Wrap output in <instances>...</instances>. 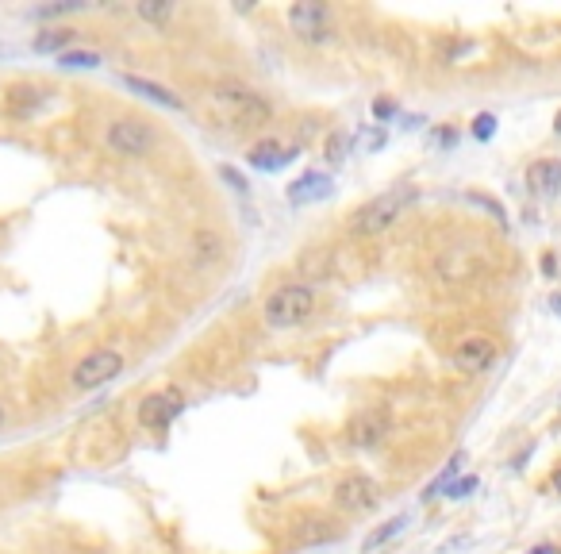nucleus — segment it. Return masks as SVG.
I'll use <instances>...</instances> for the list:
<instances>
[{
	"instance_id": "1",
	"label": "nucleus",
	"mask_w": 561,
	"mask_h": 554,
	"mask_svg": "<svg viewBox=\"0 0 561 554\" xmlns=\"http://www.w3.org/2000/svg\"><path fill=\"white\" fill-rule=\"evenodd\" d=\"M316 312V289L304 285V281H289V285H277L262 304V320L273 331H289L300 328L308 316Z\"/></svg>"
},
{
	"instance_id": "2",
	"label": "nucleus",
	"mask_w": 561,
	"mask_h": 554,
	"mask_svg": "<svg viewBox=\"0 0 561 554\" xmlns=\"http://www.w3.org/2000/svg\"><path fill=\"white\" fill-rule=\"evenodd\" d=\"M412 204H415V185H396L389 193L373 197V201L354 216V235H381V231H389Z\"/></svg>"
},
{
	"instance_id": "3",
	"label": "nucleus",
	"mask_w": 561,
	"mask_h": 554,
	"mask_svg": "<svg viewBox=\"0 0 561 554\" xmlns=\"http://www.w3.org/2000/svg\"><path fill=\"white\" fill-rule=\"evenodd\" d=\"M216 108H220L231 124H243V127H258L273 116V104L262 93L246 89V85H220L216 89Z\"/></svg>"
},
{
	"instance_id": "4",
	"label": "nucleus",
	"mask_w": 561,
	"mask_h": 554,
	"mask_svg": "<svg viewBox=\"0 0 561 554\" xmlns=\"http://www.w3.org/2000/svg\"><path fill=\"white\" fill-rule=\"evenodd\" d=\"M104 139H108V147L116 154H123V158H143V154H150L158 147V131H154V124L139 120V116L112 120Z\"/></svg>"
},
{
	"instance_id": "5",
	"label": "nucleus",
	"mask_w": 561,
	"mask_h": 554,
	"mask_svg": "<svg viewBox=\"0 0 561 554\" xmlns=\"http://www.w3.org/2000/svg\"><path fill=\"white\" fill-rule=\"evenodd\" d=\"M289 27H293L296 39H304V43H327V39H335V12L327 8V4H316V0H304V4H293L289 8Z\"/></svg>"
},
{
	"instance_id": "6",
	"label": "nucleus",
	"mask_w": 561,
	"mask_h": 554,
	"mask_svg": "<svg viewBox=\"0 0 561 554\" xmlns=\"http://www.w3.org/2000/svg\"><path fill=\"white\" fill-rule=\"evenodd\" d=\"M123 374V354L112 351V347H100L93 351L89 358H81L74 366V385L77 389H100V385H108L112 378H120Z\"/></svg>"
},
{
	"instance_id": "7",
	"label": "nucleus",
	"mask_w": 561,
	"mask_h": 554,
	"mask_svg": "<svg viewBox=\"0 0 561 554\" xmlns=\"http://www.w3.org/2000/svg\"><path fill=\"white\" fill-rule=\"evenodd\" d=\"M492 362H496V343L488 335H465L454 347V366L462 374H485Z\"/></svg>"
},
{
	"instance_id": "8",
	"label": "nucleus",
	"mask_w": 561,
	"mask_h": 554,
	"mask_svg": "<svg viewBox=\"0 0 561 554\" xmlns=\"http://www.w3.org/2000/svg\"><path fill=\"white\" fill-rule=\"evenodd\" d=\"M335 504L342 512H369L377 504V485L366 474H350L335 485Z\"/></svg>"
},
{
	"instance_id": "9",
	"label": "nucleus",
	"mask_w": 561,
	"mask_h": 554,
	"mask_svg": "<svg viewBox=\"0 0 561 554\" xmlns=\"http://www.w3.org/2000/svg\"><path fill=\"white\" fill-rule=\"evenodd\" d=\"M181 404H185V397H181L177 389H166V393H158V397H147V401H143L139 420H143L147 428H170L173 416L181 412Z\"/></svg>"
},
{
	"instance_id": "10",
	"label": "nucleus",
	"mask_w": 561,
	"mask_h": 554,
	"mask_svg": "<svg viewBox=\"0 0 561 554\" xmlns=\"http://www.w3.org/2000/svg\"><path fill=\"white\" fill-rule=\"evenodd\" d=\"M389 412H381V408H369L362 412L358 420H354V428H350V439L358 443V447H377L385 435H389Z\"/></svg>"
},
{
	"instance_id": "11",
	"label": "nucleus",
	"mask_w": 561,
	"mask_h": 554,
	"mask_svg": "<svg viewBox=\"0 0 561 554\" xmlns=\"http://www.w3.org/2000/svg\"><path fill=\"white\" fill-rule=\"evenodd\" d=\"M527 185L535 189L538 197H558L561 193V162L558 158H542L527 170Z\"/></svg>"
},
{
	"instance_id": "12",
	"label": "nucleus",
	"mask_w": 561,
	"mask_h": 554,
	"mask_svg": "<svg viewBox=\"0 0 561 554\" xmlns=\"http://www.w3.org/2000/svg\"><path fill=\"white\" fill-rule=\"evenodd\" d=\"M296 151L293 147H281L277 139H269V143H258L254 151H250V166H258V170H281L285 162H293Z\"/></svg>"
},
{
	"instance_id": "13",
	"label": "nucleus",
	"mask_w": 561,
	"mask_h": 554,
	"mask_svg": "<svg viewBox=\"0 0 561 554\" xmlns=\"http://www.w3.org/2000/svg\"><path fill=\"white\" fill-rule=\"evenodd\" d=\"M123 85H127V89H135V93H139V97H147V101H154V104H162V108H173V112H177V108H181V101H177V97H173L170 89H162V85H154V81H143V77H120Z\"/></svg>"
},
{
	"instance_id": "14",
	"label": "nucleus",
	"mask_w": 561,
	"mask_h": 554,
	"mask_svg": "<svg viewBox=\"0 0 561 554\" xmlns=\"http://www.w3.org/2000/svg\"><path fill=\"white\" fill-rule=\"evenodd\" d=\"M331 193V181L323 174H304L296 181L293 189H289V201L300 204V201H319V197H327Z\"/></svg>"
},
{
	"instance_id": "15",
	"label": "nucleus",
	"mask_w": 561,
	"mask_h": 554,
	"mask_svg": "<svg viewBox=\"0 0 561 554\" xmlns=\"http://www.w3.org/2000/svg\"><path fill=\"white\" fill-rule=\"evenodd\" d=\"M39 104H43V93H39L35 85H16V89L8 93V112H12V116H31Z\"/></svg>"
},
{
	"instance_id": "16",
	"label": "nucleus",
	"mask_w": 561,
	"mask_h": 554,
	"mask_svg": "<svg viewBox=\"0 0 561 554\" xmlns=\"http://www.w3.org/2000/svg\"><path fill=\"white\" fill-rule=\"evenodd\" d=\"M74 35L77 31H70V27H47L35 35V51H66L74 43Z\"/></svg>"
},
{
	"instance_id": "17",
	"label": "nucleus",
	"mask_w": 561,
	"mask_h": 554,
	"mask_svg": "<svg viewBox=\"0 0 561 554\" xmlns=\"http://www.w3.org/2000/svg\"><path fill=\"white\" fill-rule=\"evenodd\" d=\"M404 524H408V516H396V520H385L381 528L373 531V535H366V543H362V551H377V547H385L392 535H400L404 531Z\"/></svg>"
},
{
	"instance_id": "18",
	"label": "nucleus",
	"mask_w": 561,
	"mask_h": 554,
	"mask_svg": "<svg viewBox=\"0 0 561 554\" xmlns=\"http://www.w3.org/2000/svg\"><path fill=\"white\" fill-rule=\"evenodd\" d=\"M462 462H465V454H454V458H450V466H446V470H442L439 478H435V481H431V485H427V493H423V497L431 501V497H439L442 489H450V478H454V474L462 470Z\"/></svg>"
},
{
	"instance_id": "19",
	"label": "nucleus",
	"mask_w": 561,
	"mask_h": 554,
	"mask_svg": "<svg viewBox=\"0 0 561 554\" xmlns=\"http://www.w3.org/2000/svg\"><path fill=\"white\" fill-rule=\"evenodd\" d=\"M139 16H143L147 24H166L173 16V4H150V0H143V4H139Z\"/></svg>"
},
{
	"instance_id": "20",
	"label": "nucleus",
	"mask_w": 561,
	"mask_h": 554,
	"mask_svg": "<svg viewBox=\"0 0 561 554\" xmlns=\"http://www.w3.org/2000/svg\"><path fill=\"white\" fill-rule=\"evenodd\" d=\"M85 4H47V8H35L31 16L35 20H54V16H70V12H81Z\"/></svg>"
},
{
	"instance_id": "21",
	"label": "nucleus",
	"mask_w": 561,
	"mask_h": 554,
	"mask_svg": "<svg viewBox=\"0 0 561 554\" xmlns=\"http://www.w3.org/2000/svg\"><path fill=\"white\" fill-rule=\"evenodd\" d=\"M58 62L62 66H97L100 62V54H85V51H66V54H58Z\"/></svg>"
},
{
	"instance_id": "22",
	"label": "nucleus",
	"mask_w": 561,
	"mask_h": 554,
	"mask_svg": "<svg viewBox=\"0 0 561 554\" xmlns=\"http://www.w3.org/2000/svg\"><path fill=\"white\" fill-rule=\"evenodd\" d=\"M496 135V116L492 112H481L477 120H473V139H492Z\"/></svg>"
},
{
	"instance_id": "23",
	"label": "nucleus",
	"mask_w": 561,
	"mask_h": 554,
	"mask_svg": "<svg viewBox=\"0 0 561 554\" xmlns=\"http://www.w3.org/2000/svg\"><path fill=\"white\" fill-rule=\"evenodd\" d=\"M477 489V478H462V481H454L450 489H446V497H469Z\"/></svg>"
},
{
	"instance_id": "24",
	"label": "nucleus",
	"mask_w": 561,
	"mask_h": 554,
	"mask_svg": "<svg viewBox=\"0 0 561 554\" xmlns=\"http://www.w3.org/2000/svg\"><path fill=\"white\" fill-rule=\"evenodd\" d=\"M342 147H346L342 139H331V143H327V158H331V162H339V158H342Z\"/></svg>"
},
{
	"instance_id": "25",
	"label": "nucleus",
	"mask_w": 561,
	"mask_h": 554,
	"mask_svg": "<svg viewBox=\"0 0 561 554\" xmlns=\"http://www.w3.org/2000/svg\"><path fill=\"white\" fill-rule=\"evenodd\" d=\"M527 554H558V551H554V547H531Z\"/></svg>"
},
{
	"instance_id": "26",
	"label": "nucleus",
	"mask_w": 561,
	"mask_h": 554,
	"mask_svg": "<svg viewBox=\"0 0 561 554\" xmlns=\"http://www.w3.org/2000/svg\"><path fill=\"white\" fill-rule=\"evenodd\" d=\"M554 489H558V497H561V470L554 474Z\"/></svg>"
},
{
	"instance_id": "27",
	"label": "nucleus",
	"mask_w": 561,
	"mask_h": 554,
	"mask_svg": "<svg viewBox=\"0 0 561 554\" xmlns=\"http://www.w3.org/2000/svg\"><path fill=\"white\" fill-rule=\"evenodd\" d=\"M554 131H558V135H561V112H558V120H554Z\"/></svg>"
},
{
	"instance_id": "28",
	"label": "nucleus",
	"mask_w": 561,
	"mask_h": 554,
	"mask_svg": "<svg viewBox=\"0 0 561 554\" xmlns=\"http://www.w3.org/2000/svg\"><path fill=\"white\" fill-rule=\"evenodd\" d=\"M0 424H4V408H0Z\"/></svg>"
}]
</instances>
